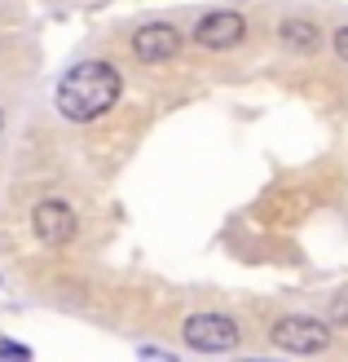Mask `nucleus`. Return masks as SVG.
Listing matches in <instances>:
<instances>
[{
  "label": "nucleus",
  "mask_w": 348,
  "mask_h": 362,
  "mask_svg": "<svg viewBox=\"0 0 348 362\" xmlns=\"http://www.w3.org/2000/svg\"><path fill=\"white\" fill-rule=\"evenodd\" d=\"M124 93V76L119 66L102 62V58H88V62H76L66 71V76L58 80V93H53V102H58V115L71 119V124H93L102 119L106 111H115V102Z\"/></svg>",
  "instance_id": "nucleus-1"
},
{
  "label": "nucleus",
  "mask_w": 348,
  "mask_h": 362,
  "mask_svg": "<svg viewBox=\"0 0 348 362\" xmlns=\"http://www.w3.org/2000/svg\"><path fill=\"white\" fill-rule=\"evenodd\" d=\"M181 340H186L194 354H229V349H238V340H243V327H238L229 314L203 310V314H190L186 318Z\"/></svg>",
  "instance_id": "nucleus-2"
},
{
  "label": "nucleus",
  "mask_w": 348,
  "mask_h": 362,
  "mask_svg": "<svg viewBox=\"0 0 348 362\" xmlns=\"http://www.w3.org/2000/svg\"><path fill=\"white\" fill-rule=\"evenodd\" d=\"M269 345L287 354H326L331 349V327L308 314H287L269 327Z\"/></svg>",
  "instance_id": "nucleus-3"
},
{
  "label": "nucleus",
  "mask_w": 348,
  "mask_h": 362,
  "mask_svg": "<svg viewBox=\"0 0 348 362\" xmlns=\"http://www.w3.org/2000/svg\"><path fill=\"white\" fill-rule=\"evenodd\" d=\"M31 230L44 247H66L80 230V216L71 204H62V199H40V204L31 208Z\"/></svg>",
  "instance_id": "nucleus-4"
},
{
  "label": "nucleus",
  "mask_w": 348,
  "mask_h": 362,
  "mask_svg": "<svg viewBox=\"0 0 348 362\" xmlns=\"http://www.w3.org/2000/svg\"><path fill=\"white\" fill-rule=\"evenodd\" d=\"M243 35H247V18L243 13H234V9H212L198 18V27H194V40L212 49V53H225V49H238L243 45Z\"/></svg>",
  "instance_id": "nucleus-5"
},
{
  "label": "nucleus",
  "mask_w": 348,
  "mask_h": 362,
  "mask_svg": "<svg viewBox=\"0 0 348 362\" xmlns=\"http://www.w3.org/2000/svg\"><path fill=\"white\" fill-rule=\"evenodd\" d=\"M181 53V31L172 23H145L133 31V58L145 66H159V62H172Z\"/></svg>",
  "instance_id": "nucleus-6"
},
{
  "label": "nucleus",
  "mask_w": 348,
  "mask_h": 362,
  "mask_svg": "<svg viewBox=\"0 0 348 362\" xmlns=\"http://www.w3.org/2000/svg\"><path fill=\"white\" fill-rule=\"evenodd\" d=\"M278 40H282L287 49H296V53H313V49H318V27L308 23V18H282Z\"/></svg>",
  "instance_id": "nucleus-7"
},
{
  "label": "nucleus",
  "mask_w": 348,
  "mask_h": 362,
  "mask_svg": "<svg viewBox=\"0 0 348 362\" xmlns=\"http://www.w3.org/2000/svg\"><path fill=\"white\" fill-rule=\"evenodd\" d=\"M331 322H340V327H348V292L331 300Z\"/></svg>",
  "instance_id": "nucleus-8"
},
{
  "label": "nucleus",
  "mask_w": 348,
  "mask_h": 362,
  "mask_svg": "<svg viewBox=\"0 0 348 362\" xmlns=\"http://www.w3.org/2000/svg\"><path fill=\"white\" fill-rule=\"evenodd\" d=\"M0 358H31L27 345H13V340H0Z\"/></svg>",
  "instance_id": "nucleus-9"
},
{
  "label": "nucleus",
  "mask_w": 348,
  "mask_h": 362,
  "mask_svg": "<svg viewBox=\"0 0 348 362\" xmlns=\"http://www.w3.org/2000/svg\"><path fill=\"white\" fill-rule=\"evenodd\" d=\"M331 45H335V53H340V62H348V27L335 31V40H331Z\"/></svg>",
  "instance_id": "nucleus-10"
},
{
  "label": "nucleus",
  "mask_w": 348,
  "mask_h": 362,
  "mask_svg": "<svg viewBox=\"0 0 348 362\" xmlns=\"http://www.w3.org/2000/svg\"><path fill=\"white\" fill-rule=\"evenodd\" d=\"M0 124H5V115H0Z\"/></svg>",
  "instance_id": "nucleus-11"
}]
</instances>
